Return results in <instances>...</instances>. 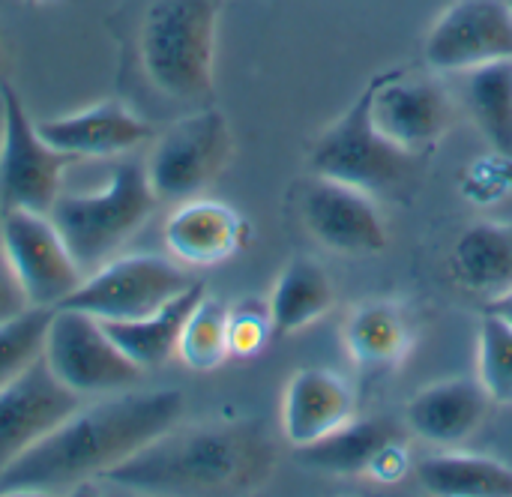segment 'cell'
Here are the masks:
<instances>
[{
    "label": "cell",
    "instance_id": "obj_1",
    "mask_svg": "<svg viewBox=\"0 0 512 497\" xmlns=\"http://www.w3.org/2000/svg\"><path fill=\"white\" fill-rule=\"evenodd\" d=\"M180 414L183 396L177 390L123 393L78 408L0 477V492H60L105 480V474L174 429Z\"/></svg>",
    "mask_w": 512,
    "mask_h": 497
},
{
    "label": "cell",
    "instance_id": "obj_2",
    "mask_svg": "<svg viewBox=\"0 0 512 497\" xmlns=\"http://www.w3.org/2000/svg\"><path fill=\"white\" fill-rule=\"evenodd\" d=\"M273 465L276 453L258 426H174L105 480L156 495H234L267 483Z\"/></svg>",
    "mask_w": 512,
    "mask_h": 497
},
{
    "label": "cell",
    "instance_id": "obj_3",
    "mask_svg": "<svg viewBox=\"0 0 512 497\" xmlns=\"http://www.w3.org/2000/svg\"><path fill=\"white\" fill-rule=\"evenodd\" d=\"M156 201L159 198L150 186L147 165L138 159H123L108 171L99 189L60 192L48 216L87 276L117 258V249L147 225Z\"/></svg>",
    "mask_w": 512,
    "mask_h": 497
},
{
    "label": "cell",
    "instance_id": "obj_4",
    "mask_svg": "<svg viewBox=\"0 0 512 497\" xmlns=\"http://www.w3.org/2000/svg\"><path fill=\"white\" fill-rule=\"evenodd\" d=\"M219 0H153L141 36V66L156 90L183 102H204L216 75Z\"/></svg>",
    "mask_w": 512,
    "mask_h": 497
},
{
    "label": "cell",
    "instance_id": "obj_5",
    "mask_svg": "<svg viewBox=\"0 0 512 497\" xmlns=\"http://www.w3.org/2000/svg\"><path fill=\"white\" fill-rule=\"evenodd\" d=\"M414 159V153H405L378 132L372 123V87H366L354 105L318 135L309 168L315 177H330L378 195L402 186L414 174Z\"/></svg>",
    "mask_w": 512,
    "mask_h": 497
},
{
    "label": "cell",
    "instance_id": "obj_6",
    "mask_svg": "<svg viewBox=\"0 0 512 497\" xmlns=\"http://www.w3.org/2000/svg\"><path fill=\"white\" fill-rule=\"evenodd\" d=\"M195 282L180 264L162 255H123L87 273L60 306L93 315L96 321H135L162 309Z\"/></svg>",
    "mask_w": 512,
    "mask_h": 497
},
{
    "label": "cell",
    "instance_id": "obj_7",
    "mask_svg": "<svg viewBox=\"0 0 512 497\" xmlns=\"http://www.w3.org/2000/svg\"><path fill=\"white\" fill-rule=\"evenodd\" d=\"M234 135L222 111L204 108L168 126L150 147L147 177L162 201L198 198L228 168Z\"/></svg>",
    "mask_w": 512,
    "mask_h": 497
},
{
    "label": "cell",
    "instance_id": "obj_8",
    "mask_svg": "<svg viewBox=\"0 0 512 497\" xmlns=\"http://www.w3.org/2000/svg\"><path fill=\"white\" fill-rule=\"evenodd\" d=\"M0 87L6 96V129L0 141V213H51L63 192V171L75 159L42 138L39 126L30 120L21 96L9 81Z\"/></svg>",
    "mask_w": 512,
    "mask_h": 497
},
{
    "label": "cell",
    "instance_id": "obj_9",
    "mask_svg": "<svg viewBox=\"0 0 512 497\" xmlns=\"http://www.w3.org/2000/svg\"><path fill=\"white\" fill-rule=\"evenodd\" d=\"M42 357L51 372L81 396L129 390L144 375V369L117 348L102 321L63 306L51 312Z\"/></svg>",
    "mask_w": 512,
    "mask_h": 497
},
{
    "label": "cell",
    "instance_id": "obj_10",
    "mask_svg": "<svg viewBox=\"0 0 512 497\" xmlns=\"http://www.w3.org/2000/svg\"><path fill=\"white\" fill-rule=\"evenodd\" d=\"M0 249L30 306L54 309L84 282V270L75 264L63 234L48 213H0Z\"/></svg>",
    "mask_w": 512,
    "mask_h": 497
},
{
    "label": "cell",
    "instance_id": "obj_11",
    "mask_svg": "<svg viewBox=\"0 0 512 497\" xmlns=\"http://www.w3.org/2000/svg\"><path fill=\"white\" fill-rule=\"evenodd\" d=\"M426 63L441 75L512 60V12L504 0H453L429 27Z\"/></svg>",
    "mask_w": 512,
    "mask_h": 497
},
{
    "label": "cell",
    "instance_id": "obj_12",
    "mask_svg": "<svg viewBox=\"0 0 512 497\" xmlns=\"http://www.w3.org/2000/svg\"><path fill=\"white\" fill-rule=\"evenodd\" d=\"M372 123L405 153H426L438 144L456 117L453 96L432 75L393 72L372 84Z\"/></svg>",
    "mask_w": 512,
    "mask_h": 497
},
{
    "label": "cell",
    "instance_id": "obj_13",
    "mask_svg": "<svg viewBox=\"0 0 512 497\" xmlns=\"http://www.w3.org/2000/svg\"><path fill=\"white\" fill-rule=\"evenodd\" d=\"M78 408L81 393L69 390L45 357L12 378L0 390V477Z\"/></svg>",
    "mask_w": 512,
    "mask_h": 497
},
{
    "label": "cell",
    "instance_id": "obj_14",
    "mask_svg": "<svg viewBox=\"0 0 512 497\" xmlns=\"http://www.w3.org/2000/svg\"><path fill=\"white\" fill-rule=\"evenodd\" d=\"M300 216L306 231L339 255H381L390 243L375 198L330 177H315L306 186Z\"/></svg>",
    "mask_w": 512,
    "mask_h": 497
},
{
    "label": "cell",
    "instance_id": "obj_15",
    "mask_svg": "<svg viewBox=\"0 0 512 497\" xmlns=\"http://www.w3.org/2000/svg\"><path fill=\"white\" fill-rule=\"evenodd\" d=\"M42 138L72 159H111L138 150L153 138V126L123 102L105 99L84 111L36 123Z\"/></svg>",
    "mask_w": 512,
    "mask_h": 497
},
{
    "label": "cell",
    "instance_id": "obj_16",
    "mask_svg": "<svg viewBox=\"0 0 512 497\" xmlns=\"http://www.w3.org/2000/svg\"><path fill=\"white\" fill-rule=\"evenodd\" d=\"M357 417L348 381L330 369H300L282 396V435L291 447H312Z\"/></svg>",
    "mask_w": 512,
    "mask_h": 497
},
{
    "label": "cell",
    "instance_id": "obj_17",
    "mask_svg": "<svg viewBox=\"0 0 512 497\" xmlns=\"http://www.w3.org/2000/svg\"><path fill=\"white\" fill-rule=\"evenodd\" d=\"M165 246L186 267H213L234 258L249 237L246 219L213 198H189L165 222Z\"/></svg>",
    "mask_w": 512,
    "mask_h": 497
},
{
    "label": "cell",
    "instance_id": "obj_18",
    "mask_svg": "<svg viewBox=\"0 0 512 497\" xmlns=\"http://www.w3.org/2000/svg\"><path fill=\"white\" fill-rule=\"evenodd\" d=\"M489 396L480 381L450 378L423 387L405 408V420L420 441L456 447L468 441L489 417Z\"/></svg>",
    "mask_w": 512,
    "mask_h": 497
},
{
    "label": "cell",
    "instance_id": "obj_19",
    "mask_svg": "<svg viewBox=\"0 0 512 497\" xmlns=\"http://www.w3.org/2000/svg\"><path fill=\"white\" fill-rule=\"evenodd\" d=\"M342 345L360 369H396L414 348V327L399 303L369 300L348 315L342 327Z\"/></svg>",
    "mask_w": 512,
    "mask_h": 497
},
{
    "label": "cell",
    "instance_id": "obj_20",
    "mask_svg": "<svg viewBox=\"0 0 512 497\" xmlns=\"http://www.w3.org/2000/svg\"><path fill=\"white\" fill-rule=\"evenodd\" d=\"M207 294L204 282H195L189 291L165 303L162 309L135 318V321H102L108 336L117 342V348L138 366V369H156L168 363L177 354V342L183 333V324L195 303Z\"/></svg>",
    "mask_w": 512,
    "mask_h": 497
},
{
    "label": "cell",
    "instance_id": "obj_21",
    "mask_svg": "<svg viewBox=\"0 0 512 497\" xmlns=\"http://www.w3.org/2000/svg\"><path fill=\"white\" fill-rule=\"evenodd\" d=\"M267 303L273 336H294L330 315V309L336 306V288L318 261L294 258L282 267Z\"/></svg>",
    "mask_w": 512,
    "mask_h": 497
},
{
    "label": "cell",
    "instance_id": "obj_22",
    "mask_svg": "<svg viewBox=\"0 0 512 497\" xmlns=\"http://www.w3.org/2000/svg\"><path fill=\"white\" fill-rule=\"evenodd\" d=\"M450 270L465 291L495 297L512 285V228L498 222L471 225L450 252Z\"/></svg>",
    "mask_w": 512,
    "mask_h": 497
},
{
    "label": "cell",
    "instance_id": "obj_23",
    "mask_svg": "<svg viewBox=\"0 0 512 497\" xmlns=\"http://www.w3.org/2000/svg\"><path fill=\"white\" fill-rule=\"evenodd\" d=\"M396 438H402V432L381 417L372 420H360L354 417L348 426H342L339 432H333L330 438L297 450L300 459L321 471V474H333V477H369L372 462L378 459V453L393 444Z\"/></svg>",
    "mask_w": 512,
    "mask_h": 497
},
{
    "label": "cell",
    "instance_id": "obj_24",
    "mask_svg": "<svg viewBox=\"0 0 512 497\" xmlns=\"http://www.w3.org/2000/svg\"><path fill=\"white\" fill-rule=\"evenodd\" d=\"M417 480L429 495L512 497V468L474 453H441L417 465Z\"/></svg>",
    "mask_w": 512,
    "mask_h": 497
},
{
    "label": "cell",
    "instance_id": "obj_25",
    "mask_svg": "<svg viewBox=\"0 0 512 497\" xmlns=\"http://www.w3.org/2000/svg\"><path fill=\"white\" fill-rule=\"evenodd\" d=\"M465 102L483 138L512 159V60L465 72Z\"/></svg>",
    "mask_w": 512,
    "mask_h": 497
},
{
    "label": "cell",
    "instance_id": "obj_26",
    "mask_svg": "<svg viewBox=\"0 0 512 497\" xmlns=\"http://www.w3.org/2000/svg\"><path fill=\"white\" fill-rule=\"evenodd\" d=\"M177 357L195 369V372H213L231 360V345H228V306L210 294H204L195 309L189 312L180 342H177Z\"/></svg>",
    "mask_w": 512,
    "mask_h": 497
},
{
    "label": "cell",
    "instance_id": "obj_27",
    "mask_svg": "<svg viewBox=\"0 0 512 497\" xmlns=\"http://www.w3.org/2000/svg\"><path fill=\"white\" fill-rule=\"evenodd\" d=\"M477 381L492 405L512 408V324L492 312L477 330Z\"/></svg>",
    "mask_w": 512,
    "mask_h": 497
},
{
    "label": "cell",
    "instance_id": "obj_28",
    "mask_svg": "<svg viewBox=\"0 0 512 497\" xmlns=\"http://www.w3.org/2000/svg\"><path fill=\"white\" fill-rule=\"evenodd\" d=\"M54 309L30 306L27 312L0 324V390L18 378L36 357H42L45 333Z\"/></svg>",
    "mask_w": 512,
    "mask_h": 497
},
{
    "label": "cell",
    "instance_id": "obj_29",
    "mask_svg": "<svg viewBox=\"0 0 512 497\" xmlns=\"http://www.w3.org/2000/svg\"><path fill=\"white\" fill-rule=\"evenodd\" d=\"M273 339V318L270 303L258 297H246L234 306H228V345L231 357L249 360L258 357L267 342Z\"/></svg>",
    "mask_w": 512,
    "mask_h": 497
},
{
    "label": "cell",
    "instance_id": "obj_30",
    "mask_svg": "<svg viewBox=\"0 0 512 497\" xmlns=\"http://www.w3.org/2000/svg\"><path fill=\"white\" fill-rule=\"evenodd\" d=\"M408 471H411V456H408L405 438H396L378 453V459L369 468V477L375 483H399Z\"/></svg>",
    "mask_w": 512,
    "mask_h": 497
},
{
    "label": "cell",
    "instance_id": "obj_31",
    "mask_svg": "<svg viewBox=\"0 0 512 497\" xmlns=\"http://www.w3.org/2000/svg\"><path fill=\"white\" fill-rule=\"evenodd\" d=\"M27 309H30L27 294L15 282V276L6 267V261L0 258V324L9 321V318H15V315H21V312H27Z\"/></svg>",
    "mask_w": 512,
    "mask_h": 497
},
{
    "label": "cell",
    "instance_id": "obj_32",
    "mask_svg": "<svg viewBox=\"0 0 512 497\" xmlns=\"http://www.w3.org/2000/svg\"><path fill=\"white\" fill-rule=\"evenodd\" d=\"M486 312H492V315H498V318H504L507 324H512V285L510 288H504L501 294L489 297Z\"/></svg>",
    "mask_w": 512,
    "mask_h": 497
},
{
    "label": "cell",
    "instance_id": "obj_33",
    "mask_svg": "<svg viewBox=\"0 0 512 497\" xmlns=\"http://www.w3.org/2000/svg\"><path fill=\"white\" fill-rule=\"evenodd\" d=\"M3 129H6V96H3V87H0V141H3Z\"/></svg>",
    "mask_w": 512,
    "mask_h": 497
},
{
    "label": "cell",
    "instance_id": "obj_34",
    "mask_svg": "<svg viewBox=\"0 0 512 497\" xmlns=\"http://www.w3.org/2000/svg\"><path fill=\"white\" fill-rule=\"evenodd\" d=\"M3 72H6V48L0 42V81H3Z\"/></svg>",
    "mask_w": 512,
    "mask_h": 497
},
{
    "label": "cell",
    "instance_id": "obj_35",
    "mask_svg": "<svg viewBox=\"0 0 512 497\" xmlns=\"http://www.w3.org/2000/svg\"><path fill=\"white\" fill-rule=\"evenodd\" d=\"M504 3H507V6H510V12H512V0H504Z\"/></svg>",
    "mask_w": 512,
    "mask_h": 497
},
{
    "label": "cell",
    "instance_id": "obj_36",
    "mask_svg": "<svg viewBox=\"0 0 512 497\" xmlns=\"http://www.w3.org/2000/svg\"><path fill=\"white\" fill-rule=\"evenodd\" d=\"M27 3H42V0H27Z\"/></svg>",
    "mask_w": 512,
    "mask_h": 497
},
{
    "label": "cell",
    "instance_id": "obj_37",
    "mask_svg": "<svg viewBox=\"0 0 512 497\" xmlns=\"http://www.w3.org/2000/svg\"><path fill=\"white\" fill-rule=\"evenodd\" d=\"M219 3H222V0H219Z\"/></svg>",
    "mask_w": 512,
    "mask_h": 497
}]
</instances>
